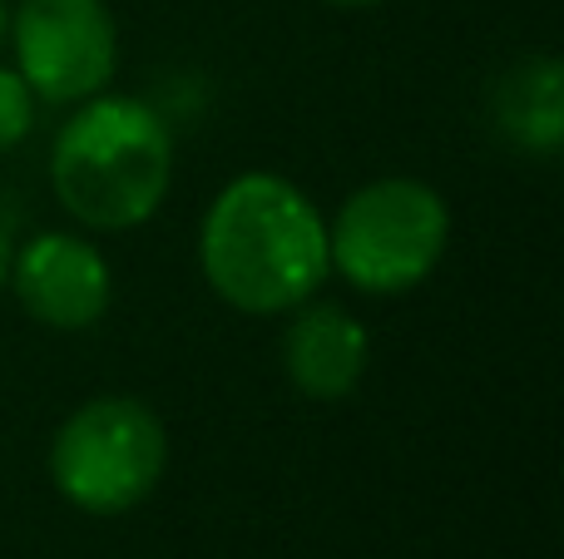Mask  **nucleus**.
I'll return each instance as SVG.
<instances>
[{
	"label": "nucleus",
	"mask_w": 564,
	"mask_h": 559,
	"mask_svg": "<svg viewBox=\"0 0 564 559\" xmlns=\"http://www.w3.org/2000/svg\"><path fill=\"white\" fill-rule=\"evenodd\" d=\"M198 273L234 313L288 317L332 277L327 218L292 178L248 168L204 208Z\"/></svg>",
	"instance_id": "nucleus-1"
},
{
	"label": "nucleus",
	"mask_w": 564,
	"mask_h": 559,
	"mask_svg": "<svg viewBox=\"0 0 564 559\" xmlns=\"http://www.w3.org/2000/svg\"><path fill=\"white\" fill-rule=\"evenodd\" d=\"M10 253H15V243H10V228L0 223V293H6V277H10Z\"/></svg>",
	"instance_id": "nucleus-10"
},
{
	"label": "nucleus",
	"mask_w": 564,
	"mask_h": 559,
	"mask_svg": "<svg viewBox=\"0 0 564 559\" xmlns=\"http://www.w3.org/2000/svg\"><path fill=\"white\" fill-rule=\"evenodd\" d=\"M6 40L40 105H79L119 75V25L105 0H15Z\"/></svg>",
	"instance_id": "nucleus-5"
},
{
	"label": "nucleus",
	"mask_w": 564,
	"mask_h": 559,
	"mask_svg": "<svg viewBox=\"0 0 564 559\" xmlns=\"http://www.w3.org/2000/svg\"><path fill=\"white\" fill-rule=\"evenodd\" d=\"M282 376L307 402H347L371 362V337L357 313L327 297H307L282 327Z\"/></svg>",
	"instance_id": "nucleus-7"
},
{
	"label": "nucleus",
	"mask_w": 564,
	"mask_h": 559,
	"mask_svg": "<svg viewBox=\"0 0 564 559\" xmlns=\"http://www.w3.org/2000/svg\"><path fill=\"white\" fill-rule=\"evenodd\" d=\"M496 129L535 158H555L564 144V65L555 55H530L510 65L496 85Z\"/></svg>",
	"instance_id": "nucleus-8"
},
{
	"label": "nucleus",
	"mask_w": 564,
	"mask_h": 559,
	"mask_svg": "<svg viewBox=\"0 0 564 559\" xmlns=\"http://www.w3.org/2000/svg\"><path fill=\"white\" fill-rule=\"evenodd\" d=\"M6 30H10V0H0V45H6Z\"/></svg>",
	"instance_id": "nucleus-12"
},
{
	"label": "nucleus",
	"mask_w": 564,
	"mask_h": 559,
	"mask_svg": "<svg viewBox=\"0 0 564 559\" xmlns=\"http://www.w3.org/2000/svg\"><path fill=\"white\" fill-rule=\"evenodd\" d=\"M6 293H15L20 313L50 332H89L115 303V267L89 233L50 228L10 253Z\"/></svg>",
	"instance_id": "nucleus-6"
},
{
	"label": "nucleus",
	"mask_w": 564,
	"mask_h": 559,
	"mask_svg": "<svg viewBox=\"0 0 564 559\" xmlns=\"http://www.w3.org/2000/svg\"><path fill=\"white\" fill-rule=\"evenodd\" d=\"M327 6H341V10H371V6H381V0H327Z\"/></svg>",
	"instance_id": "nucleus-11"
},
{
	"label": "nucleus",
	"mask_w": 564,
	"mask_h": 559,
	"mask_svg": "<svg viewBox=\"0 0 564 559\" xmlns=\"http://www.w3.org/2000/svg\"><path fill=\"white\" fill-rule=\"evenodd\" d=\"M45 465L65 505L115 520L159 491L169 471V426L139 396H89L59 421Z\"/></svg>",
	"instance_id": "nucleus-4"
},
{
	"label": "nucleus",
	"mask_w": 564,
	"mask_h": 559,
	"mask_svg": "<svg viewBox=\"0 0 564 559\" xmlns=\"http://www.w3.org/2000/svg\"><path fill=\"white\" fill-rule=\"evenodd\" d=\"M451 248V204L426 178L387 174L351 188L327 223V263L367 297L416 293Z\"/></svg>",
	"instance_id": "nucleus-3"
},
{
	"label": "nucleus",
	"mask_w": 564,
	"mask_h": 559,
	"mask_svg": "<svg viewBox=\"0 0 564 559\" xmlns=\"http://www.w3.org/2000/svg\"><path fill=\"white\" fill-rule=\"evenodd\" d=\"M174 184V129L134 95H89L55 129L50 188L89 233H129L164 208Z\"/></svg>",
	"instance_id": "nucleus-2"
},
{
	"label": "nucleus",
	"mask_w": 564,
	"mask_h": 559,
	"mask_svg": "<svg viewBox=\"0 0 564 559\" xmlns=\"http://www.w3.org/2000/svg\"><path fill=\"white\" fill-rule=\"evenodd\" d=\"M35 109H40V99L15 75V65H0V154H10V149H20L30 139Z\"/></svg>",
	"instance_id": "nucleus-9"
}]
</instances>
